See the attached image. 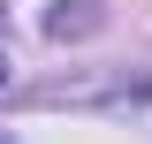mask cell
<instances>
[{
	"mask_svg": "<svg viewBox=\"0 0 152 144\" xmlns=\"http://www.w3.org/2000/svg\"><path fill=\"white\" fill-rule=\"evenodd\" d=\"M46 31H53V38H69V31H91V0H53Z\"/></svg>",
	"mask_w": 152,
	"mask_h": 144,
	"instance_id": "1",
	"label": "cell"
},
{
	"mask_svg": "<svg viewBox=\"0 0 152 144\" xmlns=\"http://www.w3.org/2000/svg\"><path fill=\"white\" fill-rule=\"evenodd\" d=\"M0 91H8V61H0Z\"/></svg>",
	"mask_w": 152,
	"mask_h": 144,
	"instance_id": "2",
	"label": "cell"
}]
</instances>
